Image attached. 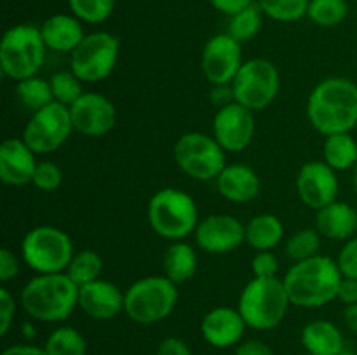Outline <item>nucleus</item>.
I'll return each instance as SVG.
<instances>
[{
  "instance_id": "obj_34",
  "label": "nucleus",
  "mask_w": 357,
  "mask_h": 355,
  "mask_svg": "<svg viewBox=\"0 0 357 355\" xmlns=\"http://www.w3.org/2000/svg\"><path fill=\"white\" fill-rule=\"evenodd\" d=\"M257 3L271 19L291 23L307 16L310 0H257Z\"/></svg>"
},
{
  "instance_id": "obj_3",
  "label": "nucleus",
  "mask_w": 357,
  "mask_h": 355,
  "mask_svg": "<svg viewBox=\"0 0 357 355\" xmlns=\"http://www.w3.org/2000/svg\"><path fill=\"white\" fill-rule=\"evenodd\" d=\"M20 303L33 320L65 322L79 306V285L63 274H37L23 285Z\"/></svg>"
},
{
  "instance_id": "obj_52",
  "label": "nucleus",
  "mask_w": 357,
  "mask_h": 355,
  "mask_svg": "<svg viewBox=\"0 0 357 355\" xmlns=\"http://www.w3.org/2000/svg\"><path fill=\"white\" fill-rule=\"evenodd\" d=\"M305 355H312V354H305Z\"/></svg>"
},
{
  "instance_id": "obj_43",
  "label": "nucleus",
  "mask_w": 357,
  "mask_h": 355,
  "mask_svg": "<svg viewBox=\"0 0 357 355\" xmlns=\"http://www.w3.org/2000/svg\"><path fill=\"white\" fill-rule=\"evenodd\" d=\"M236 355H275L267 343L260 340L241 341L236 347Z\"/></svg>"
},
{
  "instance_id": "obj_13",
  "label": "nucleus",
  "mask_w": 357,
  "mask_h": 355,
  "mask_svg": "<svg viewBox=\"0 0 357 355\" xmlns=\"http://www.w3.org/2000/svg\"><path fill=\"white\" fill-rule=\"evenodd\" d=\"M241 42L229 33H218L206 42L201 56V70L211 86H229L243 66Z\"/></svg>"
},
{
  "instance_id": "obj_48",
  "label": "nucleus",
  "mask_w": 357,
  "mask_h": 355,
  "mask_svg": "<svg viewBox=\"0 0 357 355\" xmlns=\"http://www.w3.org/2000/svg\"><path fill=\"white\" fill-rule=\"evenodd\" d=\"M344 322L352 333L357 334V303L356 305H347L344 310Z\"/></svg>"
},
{
  "instance_id": "obj_41",
  "label": "nucleus",
  "mask_w": 357,
  "mask_h": 355,
  "mask_svg": "<svg viewBox=\"0 0 357 355\" xmlns=\"http://www.w3.org/2000/svg\"><path fill=\"white\" fill-rule=\"evenodd\" d=\"M17 274H20V260L13 251L2 247L0 249V281L6 284L13 281Z\"/></svg>"
},
{
  "instance_id": "obj_22",
  "label": "nucleus",
  "mask_w": 357,
  "mask_h": 355,
  "mask_svg": "<svg viewBox=\"0 0 357 355\" xmlns=\"http://www.w3.org/2000/svg\"><path fill=\"white\" fill-rule=\"evenodd\" d=\"M316 230L321 237L347 242L357 233V211L347 202L335 200L316 214Z\"/></svg>"
},
{
  "instance_id": "obj_24",
  "label": "nucleus",
  "mask_w": 357,
  "mask_h": 355,
  "mask_svg": "<svg viewBox=\"0 0 357 355\" xmlns=\"http://www.w3.org/2000/svg\"><path fill=\"white\" fill-rule=\"evenodd\" d=\"M303 348L312 355H340L344 354V334L330 320H312L302 329Z\"/></svg>"
},
{
  "instance_id": "obj_4",
  "label": "nucleus",
  "mask_w": 357,
  "mask_h": 355,
  "mask_svg": "<svg viewBox=\"0 0 357 355\" xmlns=\"http://www.w3.org/2000/svg\"><path fill=\"white\" fill-rule=\"evenodd\" d=\"M289 296L284 282L279 277H253L241 291L237 310L248 327L257 331L275 329L288 313Z\"/></svg>"
},
{
  "instance_id": "obj_9",
  "label": "nucleus",
  "mask_w": 357,
  "mask_h": 355,
  "mask_svg": "<svg viewBox=\"0 0 357 355\" xmlns=\"http://www.w3.org/2000/svg\"><path fill=\"white\" fill-rule=\"evenodd\" d=\"M225 153L215 136L199 131L180 136L173 150L174 162L181 173L197 181L216 180L227 166Z\"/></svg>"
},
{
  "instance_id": "obj_46",
  "label": "nucleus",
  "mask_w": 357,
  "mask_h": 355,
  "mask_svg": "<svg viewBox=\"0 0 357 355\" xmlns=\"http://www.w3.org/2000/svg\"><path fill=\"white\" fill-rule=\"evenodd\" d=\"M211 103L215 104L216 108H223L230 103H236L234 100V90L232 86H213V93H211Z\"/></svg>"
},
{
  "instance_id": "obj_47",
  "label": "nucleus",
  "mask_w": 357,
  "mask_h": 355,
  "mask_svg": "<svg viewBox=\"0 0 357 355\" xmlns=\"http://www.w3.org/2000/svg\"><path fill=\"white\" fill-rule=\"evenodd\" d=\"M2 355H47V352L44 350V347H35V345L23 343L7 347L2 352Z\"/></svg>"
},
{
  "instance_id": "obj_19",
  "label": "nucleus",
  "mask_w": 357,
  "mask_h": 355,
  "mask_svg": "<svg viewBox=\"0 0 357 355\" xmlns=\"http://www.w3.org/2000/svg\"><path fill=\"white\" fill-rule=\"evenodd\" d=\"M126 291L110 281H98L79 287V308L94 320H112L124 312Z\"/></svg>"
},
{
  "instance_id": "obj_50",
  "label": "nucleus",
  "mask_w": 357,
  "mask_h": 355,
  "mask_svg": "<svg viewBox=\"0 0 357 355\" xmlns=\"http://www.w3.org/2000/svg\"><path fill=\"white\" fill-rule=\"evenodd\" d=\"M352 184H354V190L357 194V166L354 167V173H352Z\"/></svg>"
},
{
  "instance_id": "obj_11",
  "label": "nucleus",
  "mask_w": 357,
  "mask_h": 355,
  "mask_svg": "<svg viewBox=\"0 0 357 355\" xmlns=\"http://www.w3.org/2000/svg\"><path fill=\"white\" fill-rule=\"evenodd\" d=\"M121 42L108 31L86 35L70 54V70L84 84H96L112 75L119 61Z\"/></svg>"
},
{
  "instance_id": "obj_44",
  "label": "nucleus",
  "mask_w": 357,
  "mask_h": 355,
  "mask_svg": "<svg viewBox=\"0 0 357 355\" xmlns=\"http://www.w3.org/2000/svg\"><path fill=\"white\" fill-rule=\"evenodd\" d=\"M337 299L338 301L344 303L345 306L356 305L357 303V278L342 277L340 285H338Z\"/></svg>"
},
{
  "instance_id": "obj_26",
  "label": "nucleus",
  "mask_w": 357,
  "mask_h": 355,
  "mask_svg": "<svg viewBox=\"0 0 357 355\" xmlns=\"http://www.w3.org/2000/svg\"><path fill=\"white\" fill-rule=\"evenodd\" d=\"M284 237V225L279 216L264 212L246 225V242L255 251H274Z\"/></svg>"
},
{
  "instance_id": "obj_2",
  "label": "nucleus",
  "mask_w": 357,
  "mask_h": 355,
  "mask_svg": "<svg viewBox=\"0 0 357 355\" xmlns=\"http://www.w3.org/2000/svg\"><path fill=\"white\" fill-rule=\"evenodd\" d=\"M293 306L321 308L337 299L342 271L337 260L324 254L296 261L282 277Z\"/></svg>"
},
{
  "instance_id": "obj_35",
  "label": "nucleus",
  "mask_w": 357,
  "mask_h": 355,
  "mask_svg": "<svg viewBox=\"0 0 357 355\" xmlns=\"http://www.w3.org/2000/svg\"><path fill=\"white\" fill-rule=\"evenodd\" d=\"M321 247V233L316 228L298 230L295 235L288 239L284 246L286 256L291 261H303L309 258L317 256Z\"/></svg>"
},
{
  "instance_id": "obj_38",
  "label": "nucleus",
  "mask_w": 357,
  "mask_h": 355,
  "mask_svg": "<svg viewBox=\"0 0 357 355\" xmlns=\"http://www.w3.org/2000/svg\"><path fill=\"white\" fill-rule=\"evenodd\" d=\"M337 265L342 271V277L357 278V235L342 246L337 256Z\"/></svg>"
},
{
  "instance_id": "obj_15",
  "label": "nucleus",
  "mask_w": 357,
  "mask_h": 355,
  "mask_svg": "<svg viewBox=\"0 0 357 355\" xmlns=\"http://www.w3.org/2000/svg\"><path fill=\"white\" fill-rule=\"evenodd\" d=\"M338 183L337 171L331 169L324 160H310L303 164L296 176V191L300 200L310 209L326 207L331 202L338 200Z\"/></svg>"
},
{
  "instance_id": "obj_10",
  "label": "nucleus",
  "mask_w": 357,
  "mask_h": 355,
  "mask_svg": "<svg viewBox=\"0 0 357 355\" xmlns=\"http://www.w3.org/2000/svg\"><path fill=\"white\" fill-rule=\"evenodd\" d=\"M230 86L236 103L243 104L251 111H260L271 106L278 97L281 89V75L272 61L255 58L243 63Z\"/></svg>"
},
{
  "instance_id": "obj_28",
  "label": "nucleus",
  "mask_w": 357,
  "mask_h": 355,
  "mask_svg": "<svg viewBox=\"0 0 357 355\" xmlns=\"http://www.w3.org/2000/svg\"><path fill=\"white\" fill-rule=\"evenodd\" d=\"M16 94L20 103L23 104L26 110H30L31 113L42 110V108H45L47 104L54 103L51 84H49V80L40 79L38 75L20 80V82L16 84Z\"/></svg>"
},
{
  "instance_id": "obj_42",
  "label": "nucleus",
  "mask_w": 357,
  "mask_h": 355,
  "mask_svg": "<svg viewBox=\"0 0 357 355\" xmlns=\"http://www.w3.org/2000/svg\"><path fill=\"white\" fill-rule=\"evenodd\" d=\"M157 355H192L190 347L181 338H164L157 347Z\"/></svg>"
},
{
  "instance_id": "obj_8",
  "label": "nucleus",
  "mask_w": 357,
  "mask_h": 355,
  "mask_svg": "<svg viewBox=\"0 0 357 355\" xmlns=\"http://www.w3.org/2000/svg\"><path fill=\"white\" fill-rule=\"evenodd\" d=\"M73 256L72 239L56 226H35L21 240V258L35 274H63Z\"/></svg>"
},
{
  "instance_id": "obj_16",
  "label": "nucleus",
  "mask_w": 357,
  "mask_h": 355,
  "mask_svg": "<svg viewBox=\"0 0 357 355\" xmlns=\"http://www.w3.org/2000/svg\"><path fill=\"white\" fill-rule=\"evenodd\" d=\"M197 247L209 254H227L246 242V225L232 214H209L194 232Z\"/></svg>"
},
{
  "instance_id": "obj_29",
  "label": "nucleus",
  "mask_w": 357,
  "mask_h": 355,
  "mask_svg": "<svg viewBox=\"0 0 357 355\" xmlns=\"http://www.w3.org/2000/svg\"><path fill=\"white\" fill-rule=\"evenodd\" d=\"M44 350L47 355H86L87 341L75 327L61 326L49 334Z\"/></svg>"
},
{
  "instance_id": "obj_31",
  "label": "nucleus",
  "mask_w": 357,
  "mask_h": 355,
  "mask_svg": "<svg viewBox=\"0 0 357 355\" xmlns=\"http://www.w3.org/2000/svg\"><path fill=\"white\" fill-rule=\"evenodd\" d=\"M261 17H264V10L260 9L257 2L248 6L246 9L239 10L237 14L230 16L229 21V30L227 33L237 42H248L258 35L261 28Z\"/></svg>"
},
{
  "instance_id": "obj_21",
  "label": "nucleus",
  "mask_w": 357,
  "mask_h": 355,
  "mask_svg": "<svg viewBox=\"0 0 357 355\" xmlns=\"http://www.w3.org/2000/svg\"><path fill=\"white\" fill-rule=\"evenodd\" d=\"M215 181L218 194L236 204H246V202L255 200L261 188V181L257 171L241 162L227 164Z\"/></svg>"
},
{
  "instance_id": "obj_27",
  "label": "nucleus",
  "mask_w": 357,
  "mask_h": 355,
  "mask_svg": "<svg viewBox=\"0 0 357 355\" xmlns=\"http://www.w3.org/2000/svg\"><path fill=\"white\" fill-rule=\"evenodd\" d=\"M323 160L337 173L354 169L357 166V141L351 132L326 136L323 145Z\"/></svg>"
},
{
  "instance_id": "obj_25",
  "label": "nucleus",
  "mask_w": 357,
  "mask_h": 355,
  "mask_svg": "<svg viewBox=\"0 0 357 355\" xmlns=\"http://www.w3.org/2000/svg\"><path fill=\"white\" fill-rule=\"evenodd\" d=\"M164 275L174 284H185L197 271V253L185 240H176L164 253Z\"/></svg>"
},
{
  "instance_id": "obj_7",
  "label": "nucleus",
  "mask_w": 357,
  "mask_h": 355,
  "mask_svg": "<svg viewBox=\"0 0 357 355\" xmlns=\"http://www.w3.org/2000/svg\"><path fill=\"white\" fill-rule=\"evenodd\" d=\"M178 298V285L166 275H149L126 289L124 313L132 322L150 326L167 319Z\"/></svg>"
},
{
  "instance_id": "obj_39",
  "label": "nucleus",
  "mask_w": 357,
  "mask_h": 355,
  "mask_svg": "<svg viewBox=\"0 0 357 355\" xmlns=\"http://www.w3.org/2000/svg\"><path fill=\"white\" fill-rule=\"evenodd\" d=\"M251 270L255 277L272 278L278 277L279 261L272 251H257L253 261H251Z\"/></svg>"
},
{
  "instance_id": "obj_30",
  "label": "nucleus",
  "mask_w": 357,
  "mask_h": 355,
  "mask_svg": "<svg viewBox=\"0 0 357 355\" xmlns=\"http://www.w3.org/2000/svg\"><path fill=\"white\" fill-rule=\"evenodd\" d=\"M101 271H103V260H101V256L96 251L91 249H84L80 253H75L73 260L70 261L68 268H66L68 277L79 287L101 278Z\"/></svg>"
},
{
  "instance_id": "obj_6",
  "label": "nucleus",
  "mask_w": 357,
  "mask_h": 355,
  "mask_svg": "<svg viewBox=\"0 0 357 355\" xmlns=\"http://www.w3.org/2000/svg\"><path fill=\"white\" fill-rule=\"evenodd\" d=\"M47 54V45L40 28L21 23L3 33L0 44V68L9 79L20 80L35 77L40 72Z\"/></svg>"
},
{
  "instance_id": "obj_20",
  "label": "nucleus",
  "mask_w": 357,
  "mask_h": 355,
  "mask_svg": "<svg viewBox=\"0 0 357 355\" xmlns=\"http://www.w3.org/2000/svg\"><path fill=\"white\" fill-rule=\"evenodd\" d=\"M37 153L23 138L6 139L0 146V180L9 187H24L33 180L37 169Z\"/></svg>"
},
{
  "instance_id": "obj_49",
  "label": "nucleus",
  "mask_w": 357,
  "mask_h": 355,
  "mask_svg": "<svg viewBox=\"0 0 357 355\" xmlns=\"http://www.w3.org/2000/svg\"><path fill=\"white\" fill-rule=\"evenodd\" d=\"M23 334L28 338V340H33L35 331L33 327H31V324H23Z\"/></svg>"
},
{
  "instance_id": "obj_45",
  "label": "nucleus",
  "mask_w": 357,
  "mask_h": 355,
  "mask_svg": "<svg viewBox=\"0 0 357 355\" xmlns=\"http://www.w3.org/2000/svg\"><path fill=\"white\" fill-rule=\"evenodd\" d=\"M209 2H211V6L215 7L216 10H220V13L227 14V16H234V14H237L239 10L251 6L255 0H209Z\"/></svg>"
},
{
  "instance_id": "obj_32",
  "label": "nucleus",
  "mask_w": 357,
  "mask_h": 355,
  "mask_svg": "<svg viewBox=\"0 0 357 355\" xmlns=\"http://www.w3.org/2000/svg\"><path fill=\"white\" fill-rule=\"evenodd\" d=\"M347 0H310L307 16L317 26L331 28L340 24L347 17Z\"/></svg>"
},
{
  "instance_id": "obj_37",
  "label": "nucleus",
  "mask_w": 357,
  "mask_h": 355,
  "mask_svg": "<svg viewBox=\"0 0 357 355\" xmlns=\"http://www.w3.org/2000/svg\"><path fill=\"white\" fill-rule=\"evenodd\" d=\"M63 183V173L54 162H49V160H44V162L37 164V169H35L33 180H31V184L35 188L42 191H54L61 187Z\"/></svg>"
},
{
  "instance_id": "obj_51",
  "label": "nucleus",
  "mask_w": 357,
  "mask_h": 355,
  "mask_svg": "<svg viewBox=\"0 0 357 355\" xmlns=\"http://www.w3.org/2000/svg\"><path fill=\"white\" fill-rule=\"evenodd\" d=\"M340 355H357V354H354V352H344V354H340Z\"/></svg>"
},
{
  "instance_id": "obj_40",
  "label": "nucleus",
  "mask_w": 357,
  "mask_h": 355,
  "mask_svg": "<svg viewBox=\"0 0 357 355\" xmlns=\"http://www.w3.org/2000/svg\"><path fill=\"white\" fill-rule=\"evenodd\" d=\"M16 299L7 287H0V334L6 336L14 322Z\"/></svg>"
},
{
  "instance_id": "obj_12",
  "label": "nucleus",
  "mask_w": 357,
  "mask_h": 355,
  "mask_svg": "<svg viewBox=\"0 0 357 355\" xmlns=\"http://www.w3.org/2000/svg\"><path fill=\"white\" fill-rule=\"evenodd\" d=\"M73 129L70 108L61 103H51L42 110L31 113L23 129V141L37 155L52 153L66 143Z\"/></svg>"
},
{
  "instance_id": "obj_36",
  "label": "nucleus",
  "mask_w": 357,
  "mask_h": 355,
  "mask_svg": "<svg viewBox=\"0 0 357 355\" xmlns=\"http://www.w3.org/2000/svg\"><path fill=\"white\" fill-rule=\"evenodd\" d=\"M70 10L80 21L98 24L107 21L115 9V0H68Z\"/></svg>"
},
{
  "instance_id": "obj_33",
  "label": "nucleus",
  "mask_w": 357,
  "mask_h": 355,
  "mask_svg": "<svg viewBox=\"0 0 357 355\" xmlns=\"http://www.w3.org/2000/svg\"><path fill=\"white\" fill-rule=\"evenodd\" d=\"M51 84L52 96H54L56 103H61L65 106H72L75 101L80 100L84 94V82L72 72V70H63V72H56L54 75L49 79Z\"/></svg>"
},
{
  "instance_id": "obj_1",
  "label": "nucleus",
  "mask_w": 357,
  "mask_h": 355,
  "mask_svg": "<svg viewBox=\"0 0 357 355\" xmlns=\"http://www.w3.org/2000/svg\"><path fill=\"white\" fill-rule=\"evenodd\" d=\"M307 118L324 138L357 125V84L345 77L321 80L307 100Z\"/></svg>"
},
{
  "instance_id": "obj_5",
  "label": "nucleus",
  "mask_w": 357,
  "mask_h": 355,
  "mask_svg": "<svg viewBox=\"0 0 357 355\" xmlns=\"http://www.w3.org/2000/svg\"><path fill=\"white\" fill-rule=\"evenodd\" d=\"M146 218L153 232L176 242L187 239L199 225V209L192 195L180 188H162L149 200Z\"/></svg>"
},
{
  "instance_id": "obj_23",
  "label": "nucleus",
  "mask_w": 357,
  "mask_h": 355,
  "mask_svg": "<svg viewBox=\"0 0 357 355\" xmlns=\"http://www.w3.org/2000/svg\"><path fill=\"white\" fill-rule=\"evenodd\" d=\"M40 31L47 49L56 52H68V54H72L73 49L86 37L82 21L75 16H70V14L49 16L42 23Z\"/></svg>"
},
{
  "instance_id": "obj_18",
  "label": "nucleus",
  "mask_w": 357,
  "mask_h": 355,
  "mask_svg": "<svg viewBox=\"0 0 357 355\" xmlns=\"http://www.w3.org/2000/svg\"><path fill=\"white\" fill-rule=\"evenodd\" d=\"M246 320L232 306H216L209 310L201 322V334L208 345L215 348L237 347L246 333Z\"/></svg>"
},
{
  "instance_id": "obj_17",
  "label": "nucleus",
  "mask_w": 357,
  "mask_h": 355,
  "mask_svg": "<svg viewBox=\"0 0 357 355\" xmlns=\"http://www.w3.org/2000/svg\"><path fill=\"white\" fill-rule=\"evenodd\" d=\"M73 129L89 138H101L115 127L117 110L107 96L100 93H84L70 106Z\"/></svg>"
},
{
  "instance_id": "obj_14",
  "label": "nucleus",
  "mask_w": 357,
  "mask_h": 355,
  "mask_svg": "<svg viewBox=\"0 0 357 355\" xmlns=\"http://www.w3.org/2000/svg\"><path fill=\"white\" fill-rule=\"evenodd\" d=\"M213 136L225 152L239 153L246 150L255 136L253 111L239 103L218 108L213 118Z\"/></svg>"
}]
</instances>
